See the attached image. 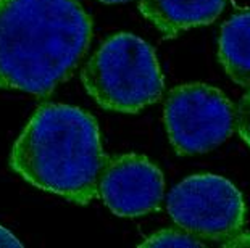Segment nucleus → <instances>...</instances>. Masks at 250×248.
Segmentation results:
<instances>
[{"instance_id": "obj_12", "label": "nucleus", "mask_w": 250, "mask_h": 248, "mask_svg": "<svg viewBox=\"0 0 250 248\" xmlns=\"http://www.w3.org/2000/svg\"><path fill=\"white\" fill-rule=\"evenodd\" d=\"M0 248H23V244L8 229L0 226Z\"/></svg>"}, {"instance_id": "obj_9", "label": "nucleus", "mask_w": 250, "mask_h": 248, "mask_svg": "<svg viewBox=\"0 0 250 248\" xmlns=\"http://www.w3.org/2000/svg\"><path fill=\"white\" fill-rule=\"evenodd\" d=\"M141 248H204L207 244L199 237L181 228H165L146 237L141 244Z\"/></svg>"}, {"instance_id": "obj_8", "label": "nucleus", "mask_w": 250, "mask_h": 248, "mask_svg": "<svg viewBox=\"0 0 250 248\" xmlns=\"http://www.w3.org/2000/svg\"><path fill=\"white\" fill-rule=\"evenodd\" d=\"M218 61L234 84L250 91V10L234 13L221 24Z\"/></svg>"}, {"instance_id": "obj_10", "label": "nucleus", "mask_w": 250, "mask_h": 248, "mask_svg": "<svg viewBox=\"0 0 250 248\" xmlns=\"http://www.w3.org/2000/svg\"><path fill=\"white\" fill-rule=\"evenodd\" d=\"M236 133L250 149V91H247L236 105Z\"/></svg>"}, {"instance_id": "obj_13", "label": "nucleus", "mask_w": 250, "mask_h": 248, "mask_svg": "<svg viewBox=\"0 0 250 248\" xmlns=\"http://www.w3.org/2000/svg\"><path fill=\"white\" fill-rule=\"evenodd\" d=\"M102 3H108V5H113V3H125V2H131V0H99Z\"/></svg>"}, {"instance_id": "obj_1", "label": "nucleus", "mask_w": 250, "mask_h": 248, "mask_svg": "<svg viewBox=\"0 0 250 248\" xmlns=\"http://www.w3.org/2000/svg\"><path fill=\"white\" fill-rule=\"evenodd\" d=\"M76 0H0V89L49 98L92 40Z\"/></svg>"}, {"instance_id": "obj_2", "label": "nucleus", "mask_w": 250, "mask_h": 248, "mask_svg": "<svg viewBox=\"0 0 250 248\" xmlns=\"http://www.w3.org/2000/svg\"><path fill=\"white\" fill-rule=\"evenodd\" d=\"M105 158L92 114L73 105L44 103L15 142L10 168L39 191L86 207L97 200Z\"/></svg>"}, {"instance_id": "obj_11", "label": "nucleus", "mask_w": 250, "mask_h": 248, "mask_svg": "<svg viewBox=\"0 0 250 248\" xmlns=\"http://www.w3.org/2000/svg\"><path fill=\"white\" fill-rule=\"evenodd\" d=\"M220 247L223 248H250V230L242 229L241 232L234 234L229 239L223 240Z\"/></svg>"}, {"instance_id": "obj_7", "label": "nucleus", "mask_w": 250, "mask_h": 248, "mask_svg": "<svg viewBox=\"0 0 250 248\" xmlns=\"http://www.w3.org/2000/svg\"><path fill=\"white\" fill-rule=\"evenodd\" d=\"M228 0H139V12L165 39L208 26L221 17Z\"/></svg>"}, {"instance_id": "obj_5", "label": "nucleus", "mask_w": 250, "mask_h": 248, "mask_svg": "<svg viewBox=\"0 0 250 248\" xmlns=\"http://www.w3.org/2000/svg\"><path fill=\"white\" fill-rule=\"evenodd\" d=\"M167 211L178 228L204 242L223 240L246 229L247 205L229 179L199 172L183 179L167 197Z\"/></svg>"}, {"instance_id": "obj_3", "label": "nucleus", "mask_w": 250, "mask_h": 248, "mask_svg": "<svg viewBox=\"0 0 250 248\" xmlns=\"http://www.w3.org/2000/svg\"><path fill=\"white\" fill-rule=\"evenodd\" d=\"M81 81L100 108L125 114L160 102L165 91L153 47L131 33L110 36L84 65Z\"/></svg>"}, {"instance_id": "obj_4", "label": "nucleus", "mask_w": 250, "mask_h": 248, "mask_svg": "<svg viewBox=\"0 0 250 248\" xmlns=\"http://www.w3.org/2000/svg\"><path fill=\"white\" fill-rule=\"evenodd\" d=\"M163 124L176 155H202L231 139L236 131V107L215 86L181 84L165 98Z\"/></svg>"}, {"instance_id": "obj_6", "label": "nucleus", "mask_w": 250, "mask_h": 248, "mask_svg": "<svg viewBox=\"0 0 250 248\" xmlns=\"http://www.w3.org/2000/svg\"><path fill=\"white\" fill-rule=\"evenodd\" d=\"M97 198L115 216L142 218L162 210L165 176L141 153L107 155L97 177Z\"/></svg>"}]
</instances>
